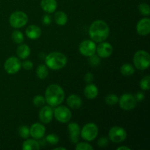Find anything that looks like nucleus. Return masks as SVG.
Here are the masks:
<instances>
[{
	"label": "nucleus",
	"mask_w": 150,
	"mask_h": 150,
	"mask_svg": "<svg viewBox=\"0 0 150 150\" xmlns=\"http://www.w3.org/2000/svg\"><path fill=\"white\" fill-rule=\"evenodd\" d=\"M36 75L38 79H46L47 76H48V67L45 64H40L36 70Z\"/></svg>",
	"instance_id": "24"
},
{
	"label": "nucleus",
	"mask_w": 150,
	"mask_h": 150,
	"mask_svg": "<svg viewBox=\"0 0 150 150\" xmlns=\"http://www.w3.org/2000/svg\"><path fill=\"white\" fill-rule=\"evenodd\" d=\"M108 139L105 137H102L100 139H98V145L100 147H105L108 145Z\"/></svg>",
	"instance_id": "35"
},
{
	"label": "nucleus",
	"mask_w": 150,
	"mask_h": 150,
	"mask_svg": "<svg viewBox=\"0 0 150 150\" xmlns=\"http://www.w3.org/2000/svg\"><path fill=\"white\" fill-rule=\"evenodd\" d=\"M82 139L87 142H92L97 138L98 135V127L95 123H87L81 130Z\"/></svg>",
	"instance_id": "6"
},
{
	"label": "nucleus",
	"mask_w": 150,
	"mask_h": 150,
	"mask_svg": "<svg viewBox=\"0 0 150 150\" xmlns=\"http://www.w3.org/2000/svg\"><path fill=\"white\" fill-rule=\"evenodd\" d=\"M40 5L43 11L52 13L57 10V0H41Z\"/></svg>",
	"instance_id": "17"
},
{
	"label": "nucleus",
	"mask_w": 150,
	"mask_h": 150,
	"mask_svg": "<svg viewBox=\"0 0 150 150\" xmlns=\"http://www.w3.org/2000/svg\"><path fill=\"white\" fill-rule=\"evenodd\" d=\"M17 56L21 59H25L30 55V48L26 44H21L18 46L16 49Z\"/></svg>",
	"instance_id": "21"
},
{
	"label": "nucleus",
	"mask_w": 150,
	"mask_h": 150,
	"mask_svg": "<svg viewBox=\"0 0 150 150\" xmlns=\"http://www.w3.org/2000/svg\"><path fill=\"white\" fill-rule=\"evenodd\" d=\"M67 130L69 132L70 142L73 144H77L79 142V136L81 134L80 126L76 122H70L67 126Z\"/></svg>",
	"instance_id": "14"
},
{
	"label": "nucleus",
	"mask_w": 150,
	"mask_h": 150,
	"mask_svg": "<svg viewBox=\"0 0 150 150\" xmlns=\"http://www.w3.org/2000/svg\"><path fill=\"white\" fill-rule=\"evenodd\" d=\"M18 134L23 139H26L30 136L29 133V128L26 125H21L18 128Z\"/></svg>",
	"instance_id": "28"
},
{
	"label": "nucleus",
	"mask_w": 150,
	"mask_h": 150,
	"mask_svg": "<svg viewBox=\"0 0 150 150\" xmlns=\"http://www.w3.org/2000/svg\"><path fill=\"white\" fill-rule=\"evenodd\" d=\"M12 40L15 43L21 44L23 42L24 38H23V35L21 32L16 30L12 34Z\"/></svg>",
	"instance_id": "26"
},
{
	"label": "nucleus",
	"mask_w": 150,
	"mask_h": 150,
	"mask_svg": "<svg viewBox=\"0 0 150 150\" xmlns=\"http://www.w3.org/2000/svg\"><path fill=\"white\" fill-rule=\"evenodd\" d=\"M45 140L48 142V144H51L52 145H56L59 143V138L58 136H57L56 134L54 133H51V134L48 135L45 138Z\"/></svg>",
	"instance_id": "31"
},
{
	"label": "nucleus",
	"mask_w": 150,
	"mask_h": 150,
	"mask_svg": "<svg viewBox=\"0 0 150 150\" xmlns=\"http://www.w3.org/2000/svg\"><path fill=\"white\" fill-rule=\"evenodd\" d=\"M45 98L42 95H36L33 99V104L36 107H42L45 104Z\"/></svg>",
	"instance_id": "32"
},
{
	"label": "nucleus",
	"mask_w": 150,
	"mask_h": 150,
	"mask_svg": "<svg viewBox=\"0 0 150 150\" xmlns=\"http://www.w3.org/2000/svg\"><path fill=\"white\" fill-rule=\"evenodd\" d=\"M28 20L27 15L24 12L15 11L10 15L9 22L12 27L19 29L24 26L27 23Z\"/></svg>",
	"instance_id": "5"
},
{
	"label": "nucleus",
	"mask_w": 150,
	"mask_h": 150,
	"mask_svg": "<svg viewBox=\"0 0 150 150\" xmlns=\"http://www.w3.org/2000/svg\"><path fill=\"white\" fill-rule=\"evenodd\" d=\"M84 95L88 99H95L98 95V89L93 83H89L84 88Z\"/></svg>",
	"instance_id": "20"
},
{
	"label": "nucleus",
	"mask_w": 150,
	"mask_h": 150,
	"mask_svg": "<svg viewBox=\"0 0 150 150\" xmlns=\"http://www.w3.org/2000/svg\"><path fill=\"white\" fill-rule=\"evenodd\" d=\"M76 150H93V147L89 144L86 142H80L77 143L76 146Z\"/></svg>",
	"instance_id": "33"
},
{
	"label": "nucleus",
	"mask_w": 150,
	"mask_h": 150,
	"mask_svg": "<svg viewBox=\"0 0 150 150\" xmlns=\"http://www.w3.org/2000/svg\"><path fill=\"white\" fill-rule=\"evenodd\" d=\"M40 148L39 143L34 139H26L22 145V149L23 150H38Z\"/></svg>",
	"instance_id": "22"
},
{
	"label": "nucleus",
	"mask_w": 150,
	"mask_h": 150,
	"mask_svg": "<svg viewBox=\"0 0 150 150\" xmlns=\"http://www.w3.org/2000/svg\"><path fill=\"white\" fill-rule=\"evenodd\" d=\"M119 104L122 109L124 111H130L134 109L137 104V100L134 95L126 93L119 98Z\"/></svg>",
	"instance_id": "7"
},
{
	"label": "nucleus",
	"mask_w": 150,
	"mask_h": 150,
	"mask_svg": "<svg viewBox=\"0 0 150 150\" xmlns=\"http://www.w3.org/2000/svg\"><path fill=\"white\" fill-rule=\"evenodd\" d=\"M96 45L95 42L90 40H86L79 45V52L85 57H90L96 53Z\"/></svg>",
	"instance_id": "11"
},
{
	"label": "nucleus",
	"mask_w": 150,
	"mask_h": 150,
	"mask_svg": "<svg viewBox=\"0 0 150 150\" xmlns=\"http://www.w3.org/2000/svg\"><path fill=\"white\" fill-rule=\"evenodd\" d=\"M105 101L107 105H114L118 103L119 98L117 95H114V94H109L105 97Z\"/></svg>",
	"instance_id": "27"
},
{
	"label": "nucleus",
	"mask_w": 150,
	"mask_h": 150,
	"mask_svg": "<svg viewBox=\"0 0 150 150\" xmlns=\"http://www.w3.org/2000/svg\"><path fill=\"white\" fill-rule=\"evenodd\" d=\"M96 52L98 57L101 58H108L112 54L113 47L109 42H101L96 47Z\"/></svg>",
	"instance_id": "13"
},
{
	"label": "nucleus",
	"mask_w": 150,
	"mask_h": 150,
	"mask_svg": "<svg viewBox=\"0 0 150 150\" xmlns=\"http://www.w3.org/2000/svg\"><path fill=\"white\" fill-rule=\"evenodd\" d=\"M45 127H44L43 125L40 124V123H35L31 126L30 129H29L30 136L35 139H42L45 135Z\"/></svg>",
	"instance_id": "16"
},
{
	"label": "nucleus",
	"mask_w": 150,
	"mask_h": 150,
	"mask_svg": "<svg viewBox=\"0 0 150 150\" xmlns=\"http://www.w3.org/2000/svg\"><path fill=\"white\" fill-rule=\"evenodd\" d=\"M93 79H94V76H93V75H92V73H88L84 76V80L86 83H92V81H93Z\"/></svg>",
	"instance_id": "38"
},
{
	"label": "nucleus",
	"mask_w": 150,
	"mask_h": 150,
	"mask_svg": "<svg viewBox=\"0 0 150 150\" xmlns=\"http://www.w3.org/2000/svg\"><path fill=\"white\" fill-rule=\"evenodd\" d=\"M121 73L125 76H130L134 73L135 69L130 64H124L120 68Z\"/></svg>",
	"instance_id": "25"
},
{
	"label": "nucleus",
	"mask_w": 150,
	"mask_h": 150,
	"mask_svg": "<svg viewBox=\"0 0 150 150\" xmlns=\"http://www.w3.org/2000/svg\"><path fill=\"white\" fill-rule=\"evenodd\" d=\"M41 29L37 25H30L26 29V35L29 39L37 40L41 35Z\"/></svg>",
	"instance_id": "18"
},
{
	"label": "nucleus",
	"mask_w": 150,
	"mask_h": 150,
	"mask_svg": "<svg viewBox=\"0 0 150 150\" xmlns=\"http://www.w3.org/2000/svg\"><path fill=\"white\" fill-rule=\"evenodd\" d=\"M136 31L142 36L148 35L150 32V19L148 18H142L136 25Z\"/></svg>",
	"instance_id": "15"
},
{
	"label": "nucleus",
	"mask_w": 150,
	"mask_h": 150,
	"mask_svg": "<svg viewBox=\"0 0 150 150\" xmlns=\"http://www.w3.org/2000/svg\"><path fill=\"white\" fill-rule=\"evenodd\" d=\"M135 98H136V100L137 101H142V100L144 98V94L142 92H139L136 95Z\"/></svg>",
	"instance_id": "39"
},
{
	"label": "nucleus",
	"mask_w": 150,
	"mask_h": 150,
	"mask_svg": "<svg viewBox=\"0 0 150 150\" xmlns=\"http://www.w3.org/2000/svg\"><path fill=\"white\" fill-rule=\"evenodd\" d=\"M117 150H130V148L127 147V146H120V147L117 148Z\"/></svg>",
	"instance_id": "40"
},
{
	"label": "nucleus",
	"mask_w": 150,
	"mask_h": 150,
	"mask_svg": "<svg viewBox=\"0 0 150 150\" xmlns=\"http://www.w3.org/2000/svg\"><path fill=\"white\" fill-rule=\"evenodd\" d=\"M108 137L114 143H120L125 140L127 138V132L120 126H114L110 129Z\"/></svg>",
	"instance_id": "9"
},
{
	"label": "nucleus",
	"mask_w": 150,
	"mask_h": 150,
	"mask_svg": "<svg viewBox=\"0 0 150 150\" xmlns=\"http://www.w3.org/2000/svg\"><path fill=\"white\" fill-rule=\"evenodd\" d=\"M67 104L72 109H78L82 105V100L76 95H71L67 98Z\"/></svg>",
	"instance_id": "19"
},
{
	"label": "nucleus",
	"mask_w": 150,
	"mask_h": 150,
	"mask_svg": "<svg viewBox=\"0 0 150 150\" xmlns=\"http://www.w3.org/2000/svg\"><path fill=\"white\" fill-rule=\"evenodd\" d=\"M109 32V27L105 21L97 20L91 24L89 29V35L92 41L101 42L108 38Z\"/></svg>",
	"instance_id": "1"
},
{
	"label": "nucleus",
	"mask_w": 150,
	"mask_h": 150,
	"mask_svg": "<svg viewBox=\"0 0 150 150\" xmlns=\"http://www.w3.org/2000/svg\"><path fill=\"white\" fill-rule=\"evenodd\" d=\"M54 116L56 120L61 123H67L72 117V113L67 107L64 105H57L54 111Z\"/></svg>",
	"instance_id": "8"
},
{
	"label": "nucleus",
	"mask_w": 150,
	"mask_h": 150,
	"mask_svg": "<svg viewBox=\"0 0 150 150\" xmlns=\"http://www.w3.org/2000/svg\"><path fill=\"white\" fill-rule=\"evenodd\" d=\"M22 67H23L24 70H30L33 67V63L30 60H26V61H24L22 63Z\"/></svg>",
	"instance_id": "36"
},
{
	"label": "nucleus",
	"mask_w": 150,
	"mask_h": 150,
	"mask_svg": "<svg viewBox=\"0 0 150 150\" xmlns=\"http://www.w3.org/2000/svg\"><path fill=\"white\" fill-rule=\"evenodd\" d=\"M45 65L48 68L54 70H58L65 67L67 59L64 54L60 52H51L45 57Z\"/></svg>",
	"instance_id": "3"
},
{
	"label": "nucleus",
	"mask_w": 150,
	"mask_h": 150,
	"mask_svg": "<svg viewBox=\"0 0 150 150\" xmlns=\"http://www.w3.org/2000/svg\"><path fill=\"white\" fill-rule=\"evenodd\" d=\"M149 82H150V76H146L141 80L140 81V87L142 88V90H149L150 86H149Z\"/></svg>",
	"instance_id": "29"
},
{
	"label": "nucleus",
	"mask_w": 150,
	"mask_h": 150,
	"mask_svg": "<svg viewBox=\"0 0 150 150\" xmlns=\"http://www.w3.org/2000/svg\"><path fill=\"white\" fill-rule=\"evenodd\" d=\"M59 149L66 150V148H64V147H57V148H55V149H54V150H59Z\"/></svg>",
	"instance_id": "41"
},
{
	"label": "nucleus",
	"mask_w": 150,
	"mask_h": 150,
	"mask_svg": "<svg viewBox=\"0 0 150 150\" xmlns=\"http://www.w3.org/2000/svg\"><path fill=\"white\" fill-rule=\"evenodd\" d=\"M89 57V63L91 66L95 67V66H98V64H100V57L94 54V55L90 56V57Z\"/></svg>",
	"instance_id": "34"
},
{
	"label": "nucleus",
	"mask_w": 150,
	"mask_h": 150,
	"mask_svg": "<svg viewBox=\"0 0 150 150\" xmlns=\"http://www.w3.org/2000/svg\"><path fill=\"white\" fill-rule=\"evenodd\" d=\"M139 10L143 16H149L150 14V7L146 3H142L139 5Z\"/></svg>",
	"instance_id": "30"
},
{
	"label": "nucleus",
	"mask_w": 150,
	"mask_h": 150,
	"mask_svg": "<svg viewBox=\"0 0 150 150\" xmlns=\"http://www.w3.org/2000/svg\"><path fill=\"white\" fill-rule=\"evenodd\" d=\"M67 16L65 13L62 11H57L54 15V21H55L56 23H57L59 26H64L67 23Z\"/></svg>",
	"instance_id": "23"
},
{
	"label": "nucleus",
	"mask_w": 150,
	"mask_h": 150,
	"mask_svg": "<svg viewBox=\"0 0 150 150\" xmlns=\"http://www.w3.org/2000/svg\"><path fill=\"white\" fill-rule=\"evenodd\" d=\"M64 92L58 84H51L47 87L45 93V102L51 107H57L63 102Z\"/></svg>",
	"instance_id": "2"
},
{
	"label": "nucleus",
	"mask_w": 150,
	"mask_h": 150,
	"mask_svg": "<svg viewBox=\"0 0 150 150\" xmlns=\"http://www.w3.org/2000/svg\"><path fill=\"white\" fill-rule=\"evenodd\" d=\"M21 67V62L20 59L16 57H9L5 61L4 64V67L5 71L8 74L13 75L20 70Z\"/></svg>",
	"instance_id": "10"
},
{
	"label": "nucleus",
	"mask_w": 150,
	"mask_h": 150,
	"mask_svg": "<svg viewBox=\"0 0 150 150\" xmlns=\"http://www.w3.org/2000/svg\"><path fill=\"white\" fill-rule=\"evenodd\" d=\"M54 117V111L50 105L42 106L39 111V119L44 124H48L52 121Z\"/></svg>",
	"instance_id": "12"
},
{
	"label": "nucleus",
	"mask_w": 150,
	"mask_h": 150,
	"mask_svg": "<svg viewBox=\"0 0 150 150\" xmlns=\"http://www.w3.org/2000/svg\"><path fill=\"white\" fill-rule=\"evenodd\" d=\"M51 16H49L48 14L44 15L42 18V23L43 25H49L51 23Z\"/></svg>",
	"instance_id": "37"
},
{
	"label": "nucleus",
	"mask_w": 150,
	"mask_h": 150,
	"mask_svg": "<svg viewBox=\"0 0 150 150\" xmlns=\"http://www.w3.org/2000/svg\"><path fill=\"white\" fill-rule=\"evenodd\" d=\"M133 63L138 70H144L149 67L150 57L149 53L144 50L138 51L133 57Z\"/></svg>",
	"instance_id": "4"
}]
</instances>
